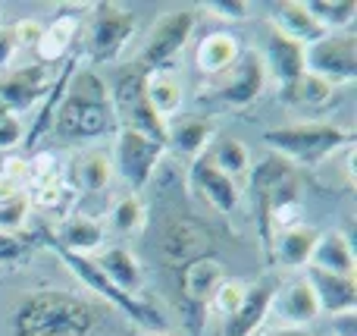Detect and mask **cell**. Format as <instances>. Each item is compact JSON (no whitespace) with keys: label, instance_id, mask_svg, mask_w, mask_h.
Instances as JSON below:
<instances>
[{"label":"cell","instance_id":"obj_1","mask_svg":"<svg viewBox=\"0 0 357 336\" xmlns=\"http://www.w3.org/2000/svg\"><path fill=\"white\" fill-rule=\"evenodd\" d=\"M113 129H116V113L110 88L91 69H75L56 107L54 132L63 138H100Z\"/></svg>","mask_w":357,"mask_h":336},{"label":"cell","instance_id":"obj_2","mask_svg":"<svg viewBox=\"0 0 357 336\" xmlns=\"http://www.w3.org/2000/svg\"><path fill=\"white\" fill-rule=\"evenodd\" d=\"M98 327L91 305L69 293H31L13 314V336H91Z\"/></svg>","mask_w":357,"mask_h":336},{"label":"cell","instance_id":"obj_3","mask_svg":"<svg viewBox=\"0 0 357 336\" xmlns=\"http://www.w3.org/2000/svg\"><path fill=\"white\" fill-rule=\"evenodd\" d=\"M264 142L289 163H304V167H317L329 154L339 148L354 145L351 132L339 129L333 123H295V126H279V129H266Z\"/></svg>","mask_w":357,"mask_h":336},{"label":"cell","instance_id":"obj_4","mask_svg":"<svg viewBox=\"0 0 357 336\" xmlns=\"http://www.w3.org/2000/svg\"><path fill=\"white\" fill-rule=\"evenodd\" d=\"M47 245L56 251V255L63 258V264H66L69 270H73L75 277H79L82 283H85L88 289H94V293L100 295V299H107L110 305H116L123 314H129L135 324H142V327H148L151 333H160V330H167V318H163L160 312H157L151 302H144V299H138V295H126V293H119L116 286H113L110 280L104 277V270L94 264V258H85V255H73V251H66V249H60V245L54 242V239H47Z\"/></svg>","mask_w":357,"mask_h":336},{"label":"cell","instance_id":"obj_5","mask_svg":"<svg viewBox=\"0 0 357 336\" xmlns=\"http://www.w3.org/2000/svg\"><path fill=\"white\" fill-rule=\"evenodd\" d=\"M110 101H113V113L116 123H123V129H135L151 136L154 142H160L167 148V119H160L151 110L148 98H144V69L138 63L126 66L116 75V82L110 85Z\"/></svg>","mask_w":357,"mask_h":336},{"label":"cell","instance_id":"obj_6","mask_svg":"<svg viewBox=\"0 0 357 336\" xmlns=\"http://www.w3.org/2000/svg\"><path fill=\"white\" fill-rule=\"evenodd\" d=\"M304 73L326 79L329 85H348L357 75V35L354 31H329L320 41L304 48Z\"/></svg>","mask_w":357,"mask_h":336},{"label":"cell","instance_id":"obj_7","mask_svg":"<svg viewBox=\"0 0 357 336\" xmlns=\"http://www.w3.org/2000/svg\"><path fill=\"white\" fill-rule=\"evenodd\" d=\"M135 31V13L123 3H100L88 29V57L94 63H113Z\"/></svg>","mask_w":357,"mask_h":336},{"label":"cell","instance_id":"obj_8","mask_svg":"<svg viewBox=\"0 0 357 336\" xmlns=\"http://www.w3.org/2000/svg\"><path fill=\"white\" fill-rule=\"evenodd\" d=\"M195 10H173L167 16H160L151 29L148 41L142 48V57H138V66L142 69H169V63L178 57V50L188 44L191 31H195Z\"/></svg>","mask_w":357,"mask_h":336},{"label":"cell","instance_id":"obj_9","mask_svg":"<svg viewBox=\"0 0 357 336\" xmlns=\"http://www.w3.org/2000/svg\"><path fill=\"white\" fill-rule=\"evenodd\" d=\"M157 255L163 264H173V268H185L191 261H201V258L213 255V239L210 230L204 224L191 217H169L160 226V236H157Z\"/></svg>","mask_w":357,"mask_h":336},{"label":"cell","instance_id":"obj_10","mask_svg":"<svg viewBox=\"0 0 357 336\" xmlns=\"http://www.w3.org/2000/svg\"><path fill=\"white\" fill-rule=\"evenodd\" d=\"M56 79V66L47 63H31V66H19L0 79V117H19L29 107H38L47 98L50 85Z\"/></svg>","mask_w":357,"mask_h":336},{"label":"cell","instance_id":"obj_11","mask_svg":"<svg viewBox=\"0 0 357 336\" xmlns=\"http://www.w3.org/2000/svg\"><path fill=\"white\" fill-rule=\"evenodd\" d=\"M163 151L167 148L160 142H154L151 136H144V132L123 129L116 136V151H113L110 161L116 163L119 176L132 186V192H138L154 176L157 163L163 161Z\"/></svg>","mask_w":357,"mask_h":336},{"label":"cell","instance_id":"obj_12","mask_svg":"<svg viewBox=\"0 0 357 336\" xmlns=\"http://www.w3.org/2000/svg\"><path fill=\"white\" fill-rule=\"evenodd\" d=\"M266 66H264V57L257 50H241L238 63H235L232 75L222 82L220 88V101L226 107H248L264 94L266 88Z\"/></svg>","mask_w":357,"mask_h":336},{"label":"cell","instance_id":"obj_13","mask_svg":"<svg viewBox=\"0 0 357 336\" xmlns=\"http://www.w3.org/2000/svg\"><path fill=\"white\" fill-rule=\"evenodd\" d=\"M276 280L264 277V280L245 286L238 308L226 318V336H254L257 327L266 321V314L273 312V299H276Z\"/></svg>","mask_w":357,"mask_h":336},{"label":"cell","instance_id":"obj_14","mask_svg":"<svg viewBox=\"0 0 357 336\" xmlns=\"http://www.w3.org/2000/svg\"><path fill=\"white\" fill-rule=\"evenodd\" d=\"M188 180H191V186H195V192L201 195L213 211L226 214V217L232 211H238V182L229 180V176H222L220 170L207 161V154H201V157L191 161Z\"/></svg>","mask_w":357,"mask_h":336},{"label":"cell","instance_id":"obj_15","mask_svg":"<svg viewBox=\"0 0 357 336\" xmlns=\"http://www.w3.org/2000/svg\"><path fill=\"white\" fill-rule=\"evenodd\" d=\"M222 280H226V270H222V264L216 261L213 255L185 264L182 268V286H178L182 289V302L197 314L210 299H213L216 286H220Z\"/></svg>","mask_w":357,"mask_h":336},{"label":"cell","instance_id":"obj_16","mask_svg":"<svg viewBox=\"0 0 357 336\" xmlns=\"http://www.w3.org/2000/svg\"><path fill=\"white\" fill-rule=\"evenodd\" d=\"M304 280H307L310 289H314L320 312H329V314H351L354 312V305H357V280L354 277H335V274H326V270L307 268V277H304Z\"/></svg>","mask_w":357,"mask_h":336},{"label":"cell","instance_id":"obj_17","mask_svg":"<svg viewBox=\"0 0 357 336\" xmlns=\"http://www.w3.org/2000/svg\"><path fill=\"white\" fill-rule=\"evenodd\" d=\"M273 308H276L279 318H282V327H298V330H304V324H310V321L320 314L317 295L304 277L301 280H291L285 289H276Z\"/></svg>","mask_w":357,"mask_h":336},{"label":"cell","instance_id":"obj_18","mask_svg":"<svg viewBox=\"0 0 357 336\" xmlns=\"http://www.w3.org/2000/svg\"><path fill=\"white\" fill-rule=\"evenodd\" d=\"M317 239H320V230H314V226H307V224L285 226V230L273 233L270 258H276L285 268H307Z\"/></svg>","mask_w":357,"mask_h":336},{"label":"cell","instance_id":"obj_19","mask_svg":"<svg viewBox=\"0 0 357 336\" xmlns=\"http://www.w3.org/2000/svg\"><path fill=\"white\" fill-rule=\"evenodd\" d=\"M238 57H241V44H238V38L229 35V31H210V35H204L195 48L197 69L207 75L232 73Z\"/></svg>","mask_w":357,"mask_h":336},{"label":"cell","instance_id":"obj_20","mask_svg":"<svg viewBox=\"0 0 357 336\" xmlns=\"http://www.w3.org/2000/svg\"><path fill=\"white\" fill-rule=\"evenodd\" d=\"M260 57H264L266 75L279 79L282 85L291 82V79H298V75L304 73V44L291 41V38L279 35V31H270V38H266V50Z\"/></svg>","mask_w":357,"mask_h":336},{"label":"cell","instance_id":"obj_21","mask_svg":"<svg viewBox=\"0 0 357 336\" xmlns=\"http://www.w3.org/2000/svg\"><path fill=\"white\" fill-rule=\"evenodd\" d=\"M144 98L160 119H173L182 110V82L173 69H144Z\"/></svg>","mask_w":357,"mask_h":336},{"label":"cell","instance_id":"obj_22","mask_svg":"<svg viewBox=\"0 0 357 336\" xmlns=\"http://www.w3.org/2000/svg\"><path fill=\"white\" fill-rule=\"evenodd\" d=\"M273 31L304 44V48L326 35V31L314 22V16L304 10V0H285V3L273 6Z\"/></svg>","mask_w":357,"mask_h":336},{"label":"cell","instance_id":"obj_23","mask_svg":"<svg viewBox=\"0 0 357 336\" xmlns=\"http://www.w3.org/2000/svg\"><path fill=\"white\" fill-rule=\"evenodd\" d=\"M54 242L60 245V249L73 251V255L88 258L91 251H98L100 245H104V224L88 217V214H73V217H66L60 224Z\"/></svg>","mask_w":357,"mask_h":336},{"label":"cell","instance_id":"obj_24","mask_svg":"<svg viewBox=\"0 0 357 336\" xmlns=\"http://www.w3.org/2000/svg\"><path fill=\"white\" fill-rule=\"evenodd\" d=\"M94 264L104 270V277L119 289V293H126V295H138V293H142L144 274H142V264H138V258L132 255L129 249H119V245H113V249L100 251V258Z\"/></svg>","mask_w":357,"mask_h":336},{"label":"cell","instance_id":"obj_25","mask_svg":"<svg viewBox=\"0 0 357 336\" xmlns=\"http://www.w3.org/2000/svg\"><path fill=\"white\" fill-rule=\"evenodd\" d=\"M333 94H335V88L314 73H301L298 79L285 82L279 88V101L289 110H317V107H326L333 101Z\"/></svg>","mask_w":357,"mask_h":336},{"label":"cell","instance_id":"obj_26","mask_svg":"<svg viewBox=\"0 0 357 336\" xmlns=\"http://www.w3.org/2000/svg\"><path fill=\"white\" fill-rule=\"evenodd\" d=\"M113 180V161L100 151H85L69 163L66 182L73 192H104Z\"/></svg>","mask_w":357,"mask_h":336},{"label":"cell","instance_id":"obj_27","mask_svg":"<svg viewBox=\"0 0 357 336\" xmlns=\"http://www.w3.org/2000/svg\"><path fill=\"white\" fill-rule=\"evenodd\" d=\"M307 268L326 270L335 277H354V251L342 233H320L314 251H310V264Z\"/></svg>","mask_w":357,"mask_h":336},{"label":"cell","instance_id":"obj_28","mask_svg":"<svg viewBox=\"0 0 357 336\" xmlns=\"http://www.w3.org/2000/svg\"><path fill=\"white\" fill-rule=\"evenodd\" d=\"M213 123L204 117H185L182 123L167 126V148H173L182 157H201L207 145L213 142Z\"/></svg>","mask_w":357,"mask_h":336},{"label":"cell","instance_id":"obj_29","mask_svg":"<svg viewBox=\"0 0 357 336\" xmlns=\"http://www.w3.org/2000/svg\"><path fill=\"white\" fill-rule=\"evenodd\" d=\"M75 31H79V16H73V13H63V16H56L50 25H44L41 41H38V48H35L38 63L56 66V63L66 60L69 48H73V41H75Z\"/></svg>","mask_w":357,"mask_h":336},{"label":"cell","instance_id":"obj_30","mask_svg":"<svg viewBox=\"0 0 357 336\" xmlns=\"http://www.w3.org/2000/svg\"><path fill=\"white\" fill-rule=\"evenodd\" d=\"M204 154H207V161L213 163L222 176H229V180H235V182H238V176H245L248 170H251V151H248V145L238 142V138H220V142L210 151H204Z\"/></svg>","mask_w":357,"mask_h":336},{"label":"cell","instance_id":"obj_31","mask_svg":"<svg viewBox=\"0 0 357 336\" xmlns=\"http://www.w3.org/2000/svg\"><path fill=\"white\" fill-rule=\"evenodd\" d=\"M304 10L314 16V22L323 31H348V25L357 19L354 0H304Z\"/></svg>","mask_w":357,"mask_h":336},{"label":"cell","instance_id":"obj_32","mask_svg":"<svg viewBox=\"0 0 357 336\" xmlns=\"http://www.w3.org/2000/svg\"><path fill=\"white\" fill-rule=\"evenodd\" d=\"M110 224L119 236H138L148 226V207L135 192H129L123 198H116V205L110 211Z\"/></svg>","mask_w":357,"mask_h":336},{"label":"cell","instance_id":"obj_33","mask_svg":"<svg viewBox=\"0 0 357 336\" xmlns=\"http://www.w3.org/2000/svg\"><path fill=\"white\" fill-rule=\"evenodd\" d=\"M31 214V201L29 195H16L13 201H3L0 205V233H10V236H19L29 224Z\"/></svg>","mask_w":357,"mask_h":336},{"label":"cell","instance_id":"obj_34","mask_svg":"<svg viewBox=\"0 0 357 336\" xmlns=\"http://www.w3.org/2000/svg\"><path fill=\"white\" fill-rule=\"evenodd\" d=\"M245 286H248V283H241V280H222L220 286H216V293H213V299H210V305H213L220 314H226V318H229V314L238 308L241 295H245Z\"/></svg>","mask_w":357,"mask_h":336},{"label":"cell","instance_id":"obj_35","mask_svg":"<svg viewBox=\"0 0 357 336\" xmlns=\"http://www.w3.org/2000/svg\"><path fill=\"white\" fill-rule=\"evenodd\" d=\"M204 10L210 13V16H220V19H248L251 16V3H245V0H210Z\"/></svg>","mask_w":357,"mask_h":336},{"label":"cell","instance_id":"obj_36","mask_svg":"<svg viewBox=\"0 0 357 336\" xmlns=\"http://www.w3.org/2000/svg\"><path fill=\"white\" fill-rule=\"evenodd\" d=\"M25 142V129L19 117H0V151H13L16 145Z\"/></svg>","mask_w":357,"mask_h":336},{"label":"cell","instance_id":"obj_37","mask_svg":"<svg viewBox=\"0 0 357 336\" xmlns=\"http://www.w3.org/2000/svg\"><path fill=\"white\" fill-rule=\"evenodd\" d=\"M10 29H13V38H16V48H38L44 25L38 19H22V22L10 25Z\"/></svg>","mask_w":357,"mask_h":336},{"label":"cell","instance_id":"obj_38","mask_svg":"<svg viewBox=\"0 0 357 336\" xmlns=\"http://www.w3.org/2000/svg\"><path fill=\"white\" fill-rule=\"evenodd\" d=\"M25 255H29V245H25L22 239H19V236H10V233H0V261L19 264Z\"/></svg>","mask_w":357,"mask_h":336},{"label":"cell","instance_id":"obj_39","mask_svg":"<svg viewBox=\"0 0 357 336\" xmlns=\"http://www.w3.org/2000/svg\"><path fill=\"white\" fill-rule=\"evenodd\" d=\"M0 176L22 189L25 182H29V161H22V157H6V161L0 163Z\"/></svg>","mask_w":357,"mask_h":336},{"label":"cell","instance_id":"obj_40","mask_svg":"<svg viewBox=\"0 0 357 336\" xmlns=\"http://www.w3.org/2000/svg\"><path fill=\"white\" fill-rule=\"evenodd\" d=\"M16 38H13V29H0V69L10 66V60L16 57Z\"/></svg>","mask_w":357,"mask_h":336},{"label":"cell","instance_id":"obj_41","mask_svg":"<svg viewBox=\"0 0 357 336\" xmlns=\"http://www.w3.org/2000/svg\"><path fill=\"white\" fill-rule=\"evenodd\" d=\"M16 195H22V189H19L16 182H10V180L0 176V205H3V201H13Z\"/></svg>","mask_w":357,"mask_h":336},{"label":"cell","instance_id":"obj_42","mask_svg":"<svg viewBox=\"0 0 357 336\" xmlns=\"http://www.w3.org/2000/svg\"><path fill=\"white\" fill-rule=\"evenodd\" d=\"M264 336H307V330H298V327H279V330L264 333Z\"/></svg>","mask_w":357,"mask_h":336},{"label":"cell","instance_id":"obj_43","mask_svg":"<svg viewBox=\"0 0 357 336\" xmlns=\"http://www.w3.org/2000/svg\"><path fill=\"white\" fill-rule=\"evenodd\" d=\"M148 336H173L169 330H160V333H148Z\"/></svg>","mask_w":357,"mask_h":336}]
</instances>
